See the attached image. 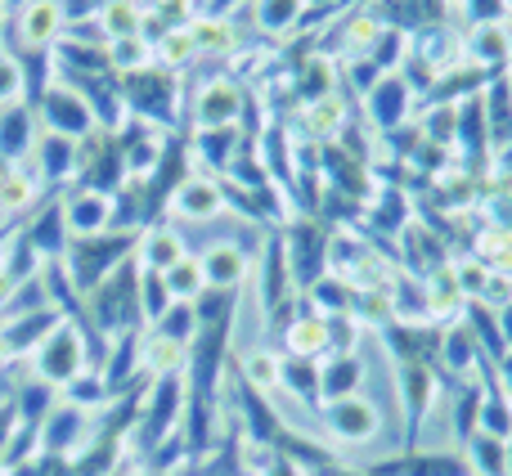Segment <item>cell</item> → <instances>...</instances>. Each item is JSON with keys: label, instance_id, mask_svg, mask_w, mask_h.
I'll return each mask as SVG.
<instances>
[{"label": "cell", "instance_id": "obj_14", "mask_svg": "<svg viewBox=\"0 0 512 476\" xmlns=\"http://www.w3.org/2000/svg\"><path fill=\"white\" fill-rule=\"evenodd\" d=\"M274 346L283 355H297V360H324L328 355V319L315 306H306V297L297 301L292 319L274 333Z\"/></svg>", "mask_w": 512, "mask_h": 476}, {"label": "cell", "instance_id": "obj_16", "mask_svg": "<svg viewBox=\"0 0 512 476\" xmlns=\"http://www.w3.org/2000/svg\"><path fill=\"white\" fill-rule=\"evenodd\" d=\"M27 167L36 171V180H41L50 194H63L68 185H77V140L41 131V140H36Z\"/></svg>", "mask_w": 512, "mask_h": 476}, {"label": "cell", "instance_id": "obj_33", "mask_svg": "<svg viewBox=\"0 0 512 476\" xmlns=\"http://www.w3.org/2000/svg\"><path fill=\"white\" fill-rule=\"evenodd\" d=\"M153 333H162L167 342H176V346H185V351H189V342L198 337V310H194V301H171L167 315L153 324Z\"/></svg>", "mask_w": 512, "mask_h": 476}, {"label": "cell", "instance_id": "obj_39", "mask_svg": "<svg viewBox=\"0 0 512 476\" xmlns=\"http://www.w3.org/2000/svg\"><path fill=\"white\" fill-rule=\"evenodd\" d=\"M508 18V0H463L454 9V23L472 27V23H504Z\"/></svg>", "mask_w": 512, "mask_h": 476}, {"label": "cell", "instance_id": "obj_3", "mask_svg": "<svg viewBox=\"0 0 512 476\" xmlns=\"http://www.w3.org/2000/svg\"><path fill=\"white\" fill-rule=\"evenodd\" d=\"M117 90H122L126 117L144 126H158V131H185V99H189V81L176 77V72H135V77H117Z\"/></svg>", "mask_w": 512, "mask_h": 476}, {"label": "cell", "instance_id": "obj_28", "mask_svg": "<svg viewBox=\"0 0 512 476\" xmlns=\"http://www.w3.org/2000/svg\"><path fill=\"white\" fill-rule=\"evenodd\" d=\"M301 297H306V306H315L324 319H333V315H351L355 288H351V279H342V274H319Z\"/></svg>", "mask_w": 512, "mask_h": 476}, {"label": "cell", "instance_id": "obj_38", "mask_svg": "<svg viewBox=\"0 0 512 476\" xmlns=\"http://www.w3.org/2000/svg\"><path fill=\"white\" fill-rule=\"evenodd\" d=\"M364 337L369 333L355 324V315H333L328 319V355H355Z\"/></svg>", "mask_w": 512, "mask_h": 476}, {"label": "cell", "instance_id": "obj_42", "mask_svg": "<svg viewBox=\"0 0 512 476\" xmlns=\"http://www.w3.org/2000/svg\"><path fill=\"white\" fill-rule=\"evenodd\" d=\"M23 5H27V0H0V14H5V18H14Z\"/></svg>", "mask_w": 512, "mask_h": 476}, {"label": "cell", "instance_id": "obj_18", "mask_svg": "<svg viewBox=\"0 0 512 476\" xmlns=\"http://www.w3.org/2000/svg\"><path fill=\"white\" fill-rule=\"evenodd\" d=\"M243 14V9H239ZM225 18V14H198L194 27H189V36H194V50H198V63H230L234 54L243 50V18Z\"/></svg>", "mask_w": 512, "mask_h": 476}, {"label": "cell", "instance_id": "obj_10", "mask_svg": "<svg viewBox=\"0 0 512 476\" xmlns=\"http://www.w3.org/2000/svg\"><path fill=\"white\" fill-rule=\"evenodd\" d=\"M36 122H41V131L50 135H68V140H86L90 131H95V113H90L86 95H81L77 86H68L63 77H54L50 86H45V95L36 99Z\"/></svg>", "mask_w": 512, "mask_h": 476}, {"label": "cell", "instance_id": "obj_11", "mask_svg": "<svg viewBox=\"0 0 512 476\" xmlns=\"http://www.w3.org/2000/svg\"><path fill=\"white\" fill-rule=\"evenodd\" d=\"M256 306H261V315H274L279 306H288L292 297H301L297 283H292V270H288V252H283V238L279 230L265 234L261 252H256Z\"/></svg>", "mask_w": 512, "mask_h": 476}, {"label": "cell", "instance_id": "obj_9", "mask_svg": "<svg viewBox=\"0 0 512 476\" xmlns=\"http://www.w3.org/2000/svg\"><path fill=\"white\" fill-rule=\"evenodd\" d=\"M230 216L225 207V185L216 176H203V171H189L176 185V194L167 198V221L180 225V230H203V225Z\"/></svg>", "mask_w": 512, "mask_h": 476}, {"label": "cell", "instance_id": "obj_46", "mask_svg": "<svg viewBox=\"0 0 512 476\" xmlns=\"http://www.w3.org/2000/svg\"><path fill=\"white\" fill-rule=\"evenodd\" d=\"M445 5H450V9H459V5H463V0H445Z\"/></svg>", "mask_w": 512, "mask_h": 476}, {"label": "cell", "instance_id": "obj_30", "mask_svg": "<svg viewBox=\"0 0 512 476\" xmlns=\"http://www.w3.org/2000/svg\"><path fill=\"white\" fill-rule=\"evenodd\" d=\"M140 18H144V5L140 0H104L99 5V36L108 41H122V36H140Z\"/></svg>", "mask_w": 512, "mask_h": 476}, {"label": "cell", "instance_id": "obj_32", "mask_svg": "<svg viewBox=\"0 0 512 476\" xmlns=\"http://www.w3.org/2000/svg\"><path fill=\"white\" fill-rule=\"evenodd\" d=\"M108 68H113V77H135V72L158 68V63H153V45L144 41V36L108 41Z\"/></svg>", "mask_w": 512, "mask_h": 476}, {"label": "cell", "instance_id": "obj_34", "mask_svg": "<svg viewBox=\"0 0 512 476\" xmlns=\"http://www.w3.org/2000/svg\"><path fill=\"white\" fill-rule=\"evenodd\" d=\"M68 405H77V409H86V414H99V409L108 405V387H104V378H99V369H86V373H77V378L68 382V387L59 391Z\"/></svg>", "mask_w": 512, "mask_h": 476}, {"label": "cell", "instance_id": "obj_15", "mask_svg": "<svg viewBox=\"0 0 512 476\" xmlns=\"http://www.w3.org/2000/svg\"><path fill=\"white\" fill-rule=\"evenodd\" d=\"M243 144H248V140H243L239 126H207V131H185V149H189V162H194V171H203V176H216V180L230 171L234 153H239Z\"/></svg>", "mask_w": 512, "mask_h": 476}, {"label": "cell", "instance_id": "obj_44", "mask_svg": "<svg viewBox=\"0 0 512 476\" xmlns=\"http://www.w3.org/2000/svg\"><path fill=\"white\" fill-rule=\"evenodd\" d=\"M5 364H9V351H5V342H0V369H5Z\"/></svg>", "mask_w": 512, "mask_h": 476}, {"label": "cell", "instance_id": "obj_35", "mask_svg": "<svg viewBox=\"0 0 512 476\" xmlns=\"http://www.w3.org/2000/svg\"><path fill=\"white\" fill-rule=\"evenodd\" d=\"M167 288H171V301H198L207 292V279H203V265H198V256L189 252L180 265H171L167 274Z\"/></svg>", "mask_w": 512, "mask_h": 476}, {"label": "cell", "instance_id": "obj_19", "mask_svg": "<svg viewBox=\"0 0 512 476\" xmlns=\"http://www.w3.org/2000/svg\"><path fill=\"white\" fill-rule=\"evenodd\" d=\"M18 230H23V238L36 247V256H41V261H63V252H68V243H72L68 221H63L59 194H45V203L36 207V212L27 216Z\"/></svg>", "mask_w": 512, "mask_h": 476}, {"label": "cell", "instance_id": "obj_1", "mask_svg": "<svg viewBox=\"0 0 512 476\" xmlns=\"http://www.w3.org/2000/svg\"><path fill=\"white\" fill-rule=\"evenodd\" d=\"M382 427H387V418H382V409L369 396H342V400L319 405V441L333 445L351 463H360V454L369 445H378L382 454H396V445L382 441L387 436Z\"/></svg>", "mask_w": 512, "mask_h": 476}, {"label": "cell", "instance_id": "obj_27", "mask_svg": "<svg viewBox=\"0 0 512 476\" xmlns=\"http://www.w3.org/2000/svg\"><path fill=\"white\" fill-rule=\"evenodd\" d=\"M185 360H189L185 346L167 342V337L153 333V328H144V333H140V373H144V378H167V373H185Z\"/></svg>", "mask_w": 512, "mask_h": 476}, {"label": "cell", "instance_id": "obj_37", "mask_svg": "<svg viewBox=\"0 0 512 476\" xmlns=\"http://www.w3.org/2000/svg\"><path fill=\"white\" fill-rule=\"evenodd\" d=\"M450 274H454V283H459V292H463L468 301H477L481 288H486V279H490V270H486V265H481L472 252L450 256Z\"/></svg>", "mask_w": 512, "mask_h": 476}, {"label": "cell", "instance_id": "obj_8", "mask_svg": "<svg viewBox=\"0 0 512 476\" xmlns=\"http://www.w3.org/2000/svg\"><path fill=\"white\" fill-rule=\"evenodd\" d=\"M283 252H288V270L297 292H306L319 274H328V225L315 216H292L279 230Z\"/></svg>", "mask_w": 512, "mask_h": 476}, {"label": "cell", "instance_id": "obj_4", "mask_svg": "<svg viewBox=\"0 0 512 476\" xmlns=\"http://www.w3.org/2000/svg\"><path fill=\"white\" fill-rule=\"evenodd\" d=\"M189 81L185 99V131H207V126H239L243 104H248V86L230 72H207L203 81Z\"/></svg>", "mask_w": 512, "mask_h": 476}, {"label": "cell", "instance_id": "obj_29", "mask_svg": "<svg viewBox=\"0 0 512 476\" xmlns=\"http://www.w3.org/2000/svg\"><path fill=\"white\" fill-rule=\"evenodd\" d=\"M153 63L162 72H176V77H189L198 68V50H194V36L189 27H171L158 45H153Z\"/></svg>", "mask_w": 512, "mask_h": 476}, {"label": "cell", "instance_id": "obj_21", "mask_svg": "<svg viewBox=\"0 0 512 476\" xmlns=\"http://www.w3.org/2000/svg\"><path fill=\"white\" fill-rule=\"evenodd\" d=\"M310 5L306 0H248L243 18H248V32L261 41H288L301 23H306Z\"/></svg>", "mask_w": 512, "mask_h": 476}, {"label": "cell", "instance_id": "obj_36", "mask_svg": "<svg viewBox=\"0 0 512 476\" xmlns=\"http://www.w3.org/2000/svg\"><path fill=\"white\" fill-rule=\"evenodd\" d=\"M171 306V288L158 270H144L140 265V315H144V328H153Z\"/></svg>", "mask_w": 512, "mask_h": 476}, {"label": "cell", "instance_id": "obj_31", "mask_svg": "<svg viewBox=\"0 0 512 476\" xmlns=\"http://www.w3.org/2000/svg\"><path fill=\"white\" fill-rule=\"evenodd\" d=\"M463 459H468L472 476H508V441L477 432L468 445H463Z\"/></svg>", "mask_w": 512, "mask_h": 476}, {"label": "cell", "instance_id": "obj_20", "mask_svg": "<svg viewBox=\"0 0 512 476\" xmlns=\"http://www.w3.org/2000/svg\"><path fill=\"white\" fill-rule=\"evenodd\" d=\"M189 252H194V247H189V234L171 221L144 225L140 238H135V261H140L144 270H158V274H167L171 265H180Z\"/></svg>", "mask_w": 512, "mask_h": 476}, {"label": "cell", "instance_id": "obj_45", "mask_svg": "<svg viewBox=\"0 0 512 476\" xmlns=\"http://www.w3.org/2000/svg\"><path fill=\"white\" fill-rule=\"evenodd\" d=\"M508 476H512V436H508Z\"/></svg>", "mask_w": 512, "mask_h": 476}, {"label": "cell", "instance_id": "obj_7", "mask_svg": "<svg viewBox=\"0 0 512 476\" xmlns=\"http://www.w3.org/2000/svg\"><path fill=\"white\" fill-rule=\"evenodd\" d=\"M414 113H418V99L400 72H382V77L360 95V104H355V117H360L373 135L400 131L405 122H414Z\"/></svg>", "mask_w": 512, "mask_h": 476}, {"label": "cell", "instance_id": "obj_26", "mask_svg": "<svg viewBox=\"0 0 512 476\" xmlns=\"http://www.w3.org/2000/svg\"><path fill=\"white\" fill-rule=\"evenodd\" d=\"M54 405H59V391H54L50 382L32 378V369H27V378L18 382L14 396H9V414H14V423H23V427H41Z\"/></svg>", "mask_w": 512, "mask_h": 476}, {"label": "cell", "instance_id": "obj_43", "mask_svg": "<svg viewBox=\"0 0 512 476\" xmlns=\"http://www.w3.org/2000/svg\"><path fill=\"white\" fill-rule=\"evenodd\" d=\"M9 171H14V162H5V158H0V185H5V180H9Z\"/></svg>", "mask_w": 512, "mask_h": 476}, {"label": "cell", "instance_id": "obj_12", "mask_svg": "<svg viewBox=\"0 0 512 476\" xmlns=\"http://www.w3.org/2000/svg\"><path fill=\"white\" fill-rule=\"evenodd\" d=\"M59 203L72 238H95L113 230V194H99L90 185H68L59 194Z\"/></svg>", "mask_w": 512, "mask_h": 476}, {"label": "cell", "instance_id": "obj_17", "mask_svg": "<svg viewBox=\"0 0 512 476\" xmlns=\"http://www.w3.org/2000/svg\"><path fill=\"white\" fill-rule=\"evenodd\" d=\"M463 63L481 68L486 77H499V72L512 63V23H472L463 27Z\"/></svg>", "mask_w": 512, "mask_h": 476}, {"label": "cell", "instance_id": "obj_24", "mask_svg": "<svg viewBox=\"0 0 512 476\" xmlns=\"http://www.w3.org/2000/svg\"><path fill=\"white\" fill-rule=\"evenodd\" d=\"M59 319H63L59 310L45 306V310H32V315H18L9 324H0V342H5L9 360H32V351L59 328Z\"/></svg>", "mask_w": 512, "mask_h": 476}, {"label": "cell", "instance_id": "obj_40", "mask_svg": "<svg viewBox=\"0 0 512 476\" xmlns=\"http://www.w3.org/2000/svg\"><path fill=\"white\" fill-rule=\"evenodd\" d=\"M23 99V72H18V59L0 45V108Z\"/></svg>", "mask_w": 512, "mask_h": 476}, {"label": "cell", "instance_id": "obj_5", "mask_svg": "<svg viewBox=\"0 0 512 476\" xmlns=\"http://www.w3.org/2000/svg\"><path fill=\"white\" fill-rule=\"evenodd\" d=\"M135 238L140 234H117V230L95 234V238H72L68 252H63V270H68L72 288H77L81 297L95 292L126 256H135Z\"/></svg>", "mask_w": 512, "mask_h": 476}, {"label": "cell", "instance_id": "obj_25", "mask_svg": "<svg viewBox=\"0 0 512 476\" xmlns=\"http://www.w3.org/2000/svg\"><path fill=\"white\" fill-rule=\"evenodd\" d=\"M369 382V364L364 355H324L319 360V405L328 400H342V396H360V387Z\"/></svg>", "mask_w": 512, "mask_h": 476}, {"label": "cell", "instance_id": "obj_13", "mask_svg": "<svg viewBox=\"0 0 512 476\" xmlns=\"http://www.w3.org/2000/svg\"><path fill=\"white\" fill-rule=\"evenodd\" d=\"M90 432H95V414H86V409L68 405V400L59 396V405H54L50 414H45V423H41V454L72 459V454L90 441Z\"/></svg>", "mask_w": 512, "mask_h": 476}, {"label": "cell", "instance_id": "obj_41", "mask_svg": "<svg viewBox=\"0 0 512 476\" xmlns=\"http://www.w3.org/2000/svg\"><path fill=\"white\" fill-rule=\"evenodd\" d=\"M495 319H499V333H504V342L512 346V301H508V306H499V310H495Z\"/></svg>", "mask_w": 512, "mask_h": 476}, {"label": "cell", "instance_id": "obj_6", "mask_svg": "<svg viewBox=\"0 0 512 476\" xmlns=\"http://www.w3.org/2000/svg\"><path fill=\"white\" fill-rule=\"evenodd\" d=\"M27 369H32V378L50 382L54 391H63L77 373H86L90 369V351H86V337H81L77 319H59V328H54V333L32 351Z\"/></svg>", "mask_w": 512, "mask_h": 476}, {"label": "cell", "instance_id": "obj_2", "mask_svg": "<svg viewBox=\"0 0 512 476\" xmlns=\"http://www.w3.org/2000/svg\"><path fill=\"white\" fill-rule=\"evenodd\" d=\"M90 328H95L104 342L126 333H144V315H140V261L126 256L95 292H86V310H81Z\"/></svg>", "mask_w": 512, "mask_h": 476}, {"label": "cell", "instance_id": "obj_22", "mask_svg": "<svg viewBox=\"0 0 512 476\" xmlns=\"http://www.w3.org/2000/svg\"><path fill=\"white\" fill-rule=\"evenodd\" d=\"M41 140V122H36V108L27 99H14V104L0 108V158L5 162H27Z\"/></svg>", "mask_w": 512, "mask_h": 476}, {"label": "cell", "instance_id": "obj_23", "mask_svg": "<svg viewBox=\"0 0 512 476\" xmlns=\"http://www.w3.org/2000/svg\"><path fill=\"white\" fill-rule=\"evenodd\" d=\"M45 194H50V189L36 180V171L27 167V162H18V167L9 171V180L0 185V230H14L18 221H27V216L45 203Z\"/></svg>", "mask_w": 512, "mask_h": 476}]
</instances>
